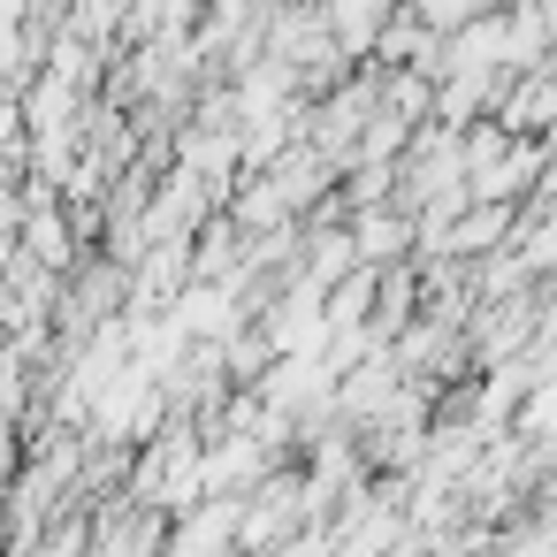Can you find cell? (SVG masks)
Listing matches in <instances>:
<instances>
[{
	"label": "cell",
	"mask_w": 557,
	"mask_h": 557,
	"mask_svg": "<svg viewBox=\"0 0 557 557\" xmlns=\"http://www.w3.org/2000/svg\"><path fill=\"white\" fill-rule=\"evenodd\" d=\"M351 237H359V260L367 268H397L405 252H420V222L389 199V207H359L351 214Z\"/></svg>",
	"instance_id": "6da1fadb"
}]
</instances>
